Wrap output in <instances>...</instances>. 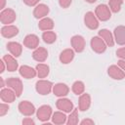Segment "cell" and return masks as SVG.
<instances>
[{"instance_id": "6da1fadb", "label": "cell", "mask_w": 125, "mask_h": 125, "mask_svg": "<svg viewBox=\"0 0 125 125\" xmlns=\"http://www.w3.org/2000/svg\"><path fill=\"white\" fill-rule=\"evenodd\" d=\"M95 14L98 17V19L101 21H107L111 17L110 9L104 4H100L99 6H97Z\"/></svg>"}, {"instance_id": "7a4b0ae2", "label": "cell", "mask_w": 125, "mask_h": 125, "mask_svg": "<svg viewBox=\"0 0 125 125\" xmlns=\"http://www.w3.org/2000/svg\"><path fill=\"white\" fill-rule=\"evenodd\" d=\"M6 83H7V86H10L14 90L17 97L21 96V94L22 92V83H21V79H19L17 77H10L7 79Z\"/></svg>"}, {"instance_id": "3957f363", "label": "cell", "mask_w": 125, "mask_h": 125, "mask_svg": "<svg viewBox=\"0 0 125 125\" xmlns=\"http://www.w3.org/2000/svg\"><path fill=\"white\" fill-rule=\"evenodd\" d=\"M15 20H16V13L14 12V10H12L10 8H7V9H5L1 12L0 21H1L2 23H4V24L12 23Z\"/></svg>"}, {"instance_id": "277c9868", "label": "cell", "mask_w": 125, "mask_h": 125, "mask_svg": "<svg viewBox=\"0 0 125 125\" xmlns=\"http://www.w3.org/2000/svg\"><path fill=\"white\" fill-rule=\"evenodd\" d=\"M91 47H92V49L96 53H99V54L104 53L105 51V49H106L105 42L102 38H100L98 36H95V37L92 38V40H91Z\"/></svg>"}, {"instance_id": "5b68a950", "label": "cell", "mask_w": 125, "mask_h": 125, "mask_svg": "<svg viewBox=\"0 0 125 125\" xmlns=\"http://www.w3.org/2000/svg\"><path fill=\"white\" fill-rule=\"evenodd\" d=\"M52 90V83L46 80H39L36 82V91L40 95H48Z\"/></svg>"}, {"instance_id": "8992f818", "label": "cell", "mask_w": 125, "mask_h": 125, "mask_svg": "<svg viewBox=\"0 0 125 125\" xmlns=\"http://www.w3.org/2000/svg\"><path fill=\"white\" fill-rule=\"evenodd\" d=\"M19 109L21 111V113H22L23 115H26V116H30L34 113L35 111V108H34V105L29 103L28 101H22L19 104Z\"/></svg>"}, {"instance_id": "52a82bcc", "label": "cell", "mask_w": 125, "mask_h": 125, "mask_svg": "<svg viewBox=\"0 0 125 125\" xmlns=\"http://www.w3.org/2000/svg\"><path fill=\"white\" fill-rule=\"evenodd\" d=\"M84 21L85 24L90 28V29H96L99 26V21L96 18V15L93 12H88L85 15L84 18Z\"/></svg>"}, {"instance_id": "ba28073f", "label": "cell", "mask_w": 125, "mask_h": 125, "mask_svg": "<svg viewBox=\"0 0 125 125\" xmlns=\"http://www.w3.org/2000/svg\"><path fill=\"white\" fill-rule=\"evenodd\" d=\"M38 44H39V38L35 34H28L25 36L23 40V45L28 49H35L36 47H38Z\"/></svg>"}, {"instance_id": "9c48e42d", "label": "cell", "mask_w": 125, "mask_h": 125, "mask_svg": "<svg viewBox=\"0 0 125 125\" xmlns=\"http://www.w3.org/2000/svg\"><path fill=\"white\" fill-rule=\"evenodd\" d=\"M71 45L76 52H82L85 48V40L80 35H74L71 38Z\"/></svg>"}, {"instance_id": "30bf717a", "label": "cell", "mask_w": 125, "mask_h": 125, "mask_svg": "<svg viewBox=\"0 0 125 125\" xmlns=\"http://www.w3.org/2000/svg\"><path fill=\"white\" fill-rule=\"evenodd\" d=\"M52 114V108L50 105H42L37 111V117L41 121H46L50 118Z\"/></svg>"}, {"instance_id": "8fae6325", "label": "cell", "mask_w": 125, "mask_h": 125, "mask_svg": "<svg viewBox=\"0 0 125 125\" xmlns=\"http://www.w3.org/2000/svg\"><path fill=\"white\" fill-rule=\"evenodd\" d=\"M108 75L113 79L120 80L125 77V72L120 68V66L118 67L117 65H111L108 67Z\"/></svg>"}, {"instance_id": "7c38bea8", "label": "cell", "mask_w": 125, "mask_h": 125, "mask_svg": "<svg viewBox=\"0 0 125 125\" xmlns=\"http://www.w3.org/2000/svg\"><path fill=\"white\" fill-rule=\"evenodd\" d=\"M115 41L119 45H125V26L119 25L114 29Z\"/></svg>"}, {"instance_id": "4fadbf2b", "label": "cell", "mask_w": 125, "mask_h": 125, "mask_svg": "<svg viewBox=\"0 0 125 125\" xmlns=\"http://www.w3.org/2000/svg\"><path fill=\"white\" fill-rule=\"evenodd\" d=\"M18 33H19V29L15 25H5L1 28V34L6 38H12L16 36Z\"/></svg>"}, {"instance_id": "5bb4252c", "label": "cell", "mask_w": 125, "mask_h": 125, "mask_svg": "<svg viewBox=\"0 0 125 125\" xmlns=\"http://www.w3.org/2000/svg\"><path fill=\"white\" fill-rule=\"evenodd\" d=\"M57 107L65 112H70L73 108V104L70 100L67 99H60L57 101Z\"/></svg>"}, {"instance_id": "9a60e30c", "label": "cell", "mask_w": 125, "mask_h": 125, "mask_svg": "<svg viewBox=\"0 0 125 125\" xmlns=\"http://www.w3.org/2000/svg\"><path fill=\"white\" fill-rule=\"evenodd\" d=\"M20 74L26 78V79H31V78H34L35 75H36V70L34 68H32L31 66H28V65H21L20 67Z\"/></svg>"}, {"instance_id": "2e32d148", "label": "cell", "mask_w": 125, "mask_h": 125, "mask_svg": "<svg viewBox=\"0 0 125 125\" xmlns=\"http://www.w3.org/2000/svg\"><path fill=\"white\" fill-rule=\"evenodd\" d=\"M0 97L1 100L5 103H13L17 97V95L10 89H2L0 92Z\"/></svg>"}, {"instance_id": "e0dca14e", "label": "cell", "mask_w": 125, "mask_h": 125, "mask_svg": "<svg viewBox=\"0 0 125 125\" xmlns=\"http://www.w3.org/2000/svg\"><path fill=\"white\" fill-rule=\"evenodd\" d=\"M32 58H33L35 61L39 62H44V61L48 58V52H47V50H46L45 48L39 47V48H37V49L33 52Z\"/></svg>"}, {"instance_id": "ac0fdd59", "label": "cell", "mask_w": 125, "mask_h": 125, "mask_svg": "<svg viewBox=\"0 0 125 125\" xmlns=\"http://www.w3.org/2000/svg\"><path fill=\"white\" fill-rule=\"evenodd\" d=\"M7 49L14 57H20L22 51V47L18 42H9L7 44Z\"/></svg>"}, {"instance_id": "d6986e66", "label": "cell", "mask_w": 125, "mask_h": 125, "mask_svg": "<svg viewBox=\"0 0 125 125\" xmlns=\"http://www.w3.org/2000/svg\"><path fill=\"white\" fill-rule=\"evenodd\" d=\"M49 7L45 4H39L38 6H36V8L34 9L33 11V15L36 19H40V18H43L45 16L48 15L49 13Z\"/></svg>"}, {"instance_id": "ffe728a7", "label": "cell", "mask_w": 125, "mask_h": 125, "mask_svg": "<svg viewBox=\"0 0 125 125\" xmlns=\"http://www.w3.org/2000/svg\"><path fill=\"white\" fill-rule=\"evenodd\" d=\"M3 60L6 62V66H7L8 71H15L18 68V62L11 55H5L3 57Z\"/></svg>"}, {"instance_id": "44dd1931", "label": "cell", "mask_w": 125, "mask_h": 125, "mask_svg": "<svg viewBox=\"0 0 125 125\" xmlns=\"http://www.w3.org/2000/svg\"><path fill=\"white\" fill-rule=\"evenodd\" d=\"M99 35L104 39V41L105 42L106 45L112 47L114 45V41H113V37L112 34L109 32V30L107 29H102L99 31Z\"/></svg>"}, {"instance_id": "7402d4cb", "label": "cell", "mask_w": 125, "mask_h": 125, "mask_svg": "<svg viewBox=\"0 0 125 125\" xmlns=\"http://www.w3.org/2000/svg\"><path fill=\"white\" fill-rule=\"evenodd\" d=\"M74 58V52L70 49H66L64 51H62L60 55V61L62 63H68L70 62Z\"/></svg>"}, {"instance_id": "603a6c76", "label": "cell", "mask_w": 125, "mask_h": 125, "mask_svg": "<svg viewBox=\"0 0 125 125\" xmlns=\"http://www.w3.org/2000/svg\"><path fill=\"white\" fill-rule=\"evenodd\" d=\"M68 91H69L68 87H67L65 84H62V83H58V84H56V85L54 86V89H53L54 94H55L56 96H59V97L67 95Z\"/></svg>"}, {"instance_id": "cb8c5ba5", "label": "cell", "mask_w": 125, "mask_h": 125, "mask_svg": "<svg viewBox=\"0 0 125 125\" xmlns=\"http://www.w3.org/2000/svg\"><path fill=\"white\" fill-rule=\"evenodd\" d=\"M90 104H91V99H90V96L86 93V94H83L80 99H79V109L81 110H87L90 106Z\"/></svg>"}, {"instance_id": "d4e9b609", "label": "cell", "mask_w": 125, "mask_h": 125, "mask_svg": "<svg viewBox=\"0 0 125 125\" xmlns=\"http://www.w3.org/2000/svg\"><path fill=\"white\" fill-rule=\"evenodd\" d=\"M38 27L41 30H49V29H52L54 27V21H53L52 19L45 18V19H43V20H41L39 21Z\"/></svg>"}, {"instance_id": "484cf974", "label": "cell", "mask_w": 125, "mask_h": 125, "mask_svg": "<svg viewBox=\"0 0 125 125\" xmlns=\"http://www.w3.org/2000/svg\"><path fill=\"white\" fill-rule=\"evenodd\" d=\"M42 38L44 40L45 43L47 44H52L56 41L57 39V35L54 31H44L42 34Z\"/></svg>"}, {"instance_id": "4316f807", "label": "cell", "mask_w": 125, "mask_h": 125, "mask_svg": "<svg viewBox=\"0 0 125 125\" xmlns=\"http://www.w3.org/2000/svg\"><path fill=\"white\" fill-rule=\"evenodd\" d=\"M36 70L39 78H44L49 74V66L44 63H39L36 65Z\"/></svg>"}, {"instance_id": "83f0119b", "label": "cell", "mask_w": 125, "mask_h": 125, "mask_svg": "<svg viewBox=\"0 0 125 125\" xmlns=\"http://www.w3.org/2000/svg\"><path fill=\"white\" fill-rule=\"evenodd\" d=\"M122 4H123V0H109L108 2V6L113 13L119 12Z\"/></svg>"}, {"instance_id": "f1b7e54d", "label": "cell", "mask_w": 125, "mask_h": 125, "mask_svg": "<svg viewBox=\"0 0 125 125\" xmlns=\"http://www.w3.org/2000/svg\"><path fill=\"white\" fill-rule=\"evenodd\" d=\"M84 84H83V82H81V81H76V82H74L73 83V85H72V91L76 94V95H80V94H82L83 92H84Z\"/></svg>"}, {"instance_id": "f546056e", "label": "cell", "mask_w": 125, "mask_h": 125, "mask_svg": "<svg viewBox=\"0 0 125 125\" xmlns=\"http://www.w3.org/2000/svg\"><path fill=\"white\" fill-rule=\"evenodd\" d=\"M65 115L62 112H55L53 115V122L57 124H62L65 122Z\"/></svg>"}, {"instance_id": "4dcf8cb0", "label": "cell", "mask_w": 125, "mask_h": 125, "mask_svg": "<svg viewBox=\"0 0 125 125\" xmlns=\"http://www.w3.org/2000/svg\"><path fill=\"white\" fill-rule=\"evenodd\" d=\"M78 123V113H77V108L74 109V111L69 115V119L67 121V124H76Z\"/></svg>"}, {"instance_id": "1f68e13d", "label": "cell", "mask_w": 125, "mask_h": 125, "mask_svg": "<svg viewBox=\"0 0 125 125\" xmlns=\"http://www.w3.org/2000/svg\"><path fill=\"white\" fill-rule=\"evenodd\" d=\"M116 55H117V57L121 58L122 60H125V47L118 49V50L116 51Z\"/></svg>"}, {"instance_id": "d6a6232c", "label": "cell", "mask_w": 125, "mask_h": 125, "mask_svg": "<svg viewBox=\"0 0 125 125\" xmlns=\"http://www.w3.org/2000/svg\"><path fill=\"white\" fill-rule=\"evenodd\" d=\"M0 108H1V110H0V115L3 116V115L8 111L9 105H8V104H0Z\"/></svg>"}, {"instance_id": "836d02e7", "label": "cell", "mask_w": 125, "mask_h": 125, "mask_svg": "<svg viewBox=\"0 0 125 125\" xmlns=\"http://www.w3.org/2000/svg\"><path fill=\"white\" fill-rule=\"evenodd\" d=\"M71 1L72 0H59V3L61 5V7L62 8H67L70 4H71Z\"/></svg>"}, {"instance_id": "e575fe53", "label": "cell", "mask_w": 125, "mask_h": 125, "mask_svg": "<svg viewBox=\"0 0 125 125\" xmlns=\"http://www.w3.org/2000/svg\"><path fill=\"white\" fill-rule=\"evenodd\" d=\"M39 0H23V2L28 6H34L38 3Z\"/></svg>"}, {"instance_id": "d590c367", "label": "cell", "mask_w": 125, "mask_h": 125, "mask_svg": "<svg viewBox=\"0 0 125 125\" xmlns=\"http://www.w3.org/2000/svg\"><path fill=\"white\" fill-rule=\"evenodd\" d=\"M118 65L125 71V60H120V61H118Z\"/></svg>"}, {"instance_id": "8d00e7d4", "label": "cell", "mask_w": 125, "mask_h": 125, "mask_svg": "<svg viewBox=\"0 0 125 125\" xmlns=\"http://www.w3.org/2000/svg\"><path fill=\"white\" fill-rule=\"evenodd\" d=\"M81 124H94V121L89 120V119H86V120H83L81 122Z\"/></svg>"}, {"instance_id": "74e56055", "label": "cell", "mask_w": 125, "mask_h": 125, "mask_svg": "<svg viewBox=\"0 0 125 125\" xmlns=\"http://www.w3.org/2000/svg\"><path fill=\"white\" fill-rule=\"evenodd\" d=\"M4 63H5V62H4V60L2 59V60H1V70H0L1 72H4V70H5V64H4Z\"/></svg>"}, {"instance_id": "f35d334b", "label": "cell", "mask_w": 125, "mask_h": 125, "mask_svg": "<svg viewBox=\"0 0 125 125\" xmlns=\"http://www.w3.org/2000/svg\"><path fill=\"white\" fill-rule=\"evenodd\" d=\"M26 123H29V124H34V121L31 120V119H25L22 121V124H26Z\"/></svg>"}, {"instance_id": "ab89813d", "label": "cell", "mask_w": 125, "mask_h": 125, "mask_svg": "<svg viewBox=\"0 0 125 125\" xmlns=\"http://www.w3.org/2000/svg\"><path fill=\"white\" fill-rule=\"evenodd\" d=\"M1 9H3L4 8V6H5V2H6V0H1Z\"/></svg>"}, {"instance_id": "60d3db41", "label": "cell", "mask_w": 125, "mask_h": 125, "mask_svg": "<svg viewBox=\"0 0 125 125\" xmlns=\"http://www.w3.org/2000/svg\"><path fill=\"white\" fill-rule=\"evenodd\" d=\"M85 1H87L88 3H94V2H96L97 0H85Z\"/></svg>"}, {"instance_id": "b9f144b4", "label": "cell", "mask_w": 125, "mask_h": 125, "mask_svg": "<svg viewBox=\"0 0 125 125\" xmlns=\"http://www.w3.org/2000/svg\"><path fill=\"white\" fill-rule=\"evenodd\" d=\"M1 87H4V80H3V78H1Z\"/></svg>"}]
</instances>
